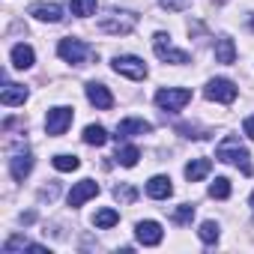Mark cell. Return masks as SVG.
<instances>
[{
  "mask_svg": "<svg viewBox=\"0 0 254 254\" xmlns=\"http://www.w3.org/2000/svg\"><path fill=\"white\" fill-rule=\"evenodd\" d=\"M215 159H218V162H227V165H236V168L242 171V177H251V156H248V150L239 144L236 135H227V138L215 147Z\"/></svg>",
  "mask_w": 254,
  "mask_h": 254,
  "instance_id": "1",
  "label": "cell"
},
{
  "mask_svg": "<svg viewBox=\"0 0 254 254\" xmlns=\"http://www.w3.org/2000/svg\"><path fill=\"white\" fill-rule=\"evenodd\" d=\"M138 27V15L129 9H111L99 18V30L108 36H129Z\"/></svg>",
  "mask_w": 254,
  "mask_h": 254,
  "instance_id": "2",
  "label": "cell"
},
{
  "mask_svg": "<svg viewBox=\"0 0 254 254\" xmlns=\"http://www.w3.org/2000/svg\"><path fill=\"white\" fill-rule=\"evenodd\" d=\"M189 102H191V90H186V87H162V90L156 93V105H159L162 111H168V114L183 111Z\"/></svg>",
  "mask_w": 254,
  "mask_h": 254,
  "instance_id": "3",
  "label": "cell"
},
{
  "mask_svg": "<svg viewBox=\"0 0 254 254\" xmlns=\"http://www.w3.org/2000/svg\"><path fill=\"white\" fill-rule=\"evenodd\" d=\"M57 54L66 60V63H75V66H81V63H87L90 57H93V48L87 45V42H81V39H60V45H57Z\"/></svg>",
  "mask_w": 254,
  "mask_h": 254,
  "instance_id": "4",
  "label": "cell"
},
{
  "mask_svg": "<svg viewBox=\"0 0 254 254\" xmlns=\"http://www.w3.org/2000/svg\"><path fill=\"white\" fill-rule=\"evenodd\" d=\"M153 48H156L159 60H165V63L186 66V63L191 60V57H189V51H177V48H174V42H171V36H168V33H156V36H153Z\"/></svg>",
  "mask_w": 254,
  "mask_h": 254,
  "instance_id": "5",
  "label": "cell"
},
{
  "mask_svg": "<svg viewBox=\"0 0 254 254\" xmlns=\"http://www.w3.org/2000/svg\"><path fill=\"white\" fill-rule=\"evenodd\" d=\"M72 120H75V111L72 108H51L48 111V117H45V132L51 135V138H60V135H66V129L72 126Z\"/></svg>",
  "mask_w": 254,
  "mask_h": 254,
  "instance_id": "6",
  "label": "cell"
},
{
  "mask_svg": "<svg viewBox=\"0 0 254 254\" xmlns=\"http://www.w3.org/2000/svg\"><path fill=\"white\" fill-rule=\"evenodd\" d=\"M114 72L132 78V81H144L147 78V63L132 57V54H120V57H114Z\"/></svg>",
  "mask_w": 254,
  "mask_h": 254,
  "instance_id": "7",
  "label": "cell"
},
{
  "mask_svg": "<svg viewBox=\"0 0 254 254\" xmlns=\"http://www.w3.org/2000/svg\"><path fill=\"white\" fill-rule=\"evenodd\" d=\"M203 93H206V99H209V102L230 105V102L236 99V93H239V90H236V84H233V81H227V78H212V81L206 84V90H203Z\"/></svg>",
  "mask_w": 254,
  "mask_h": 254,
  "instance_id": "8",
  "label": "cell"
},
{
  "mask_svg": "<svg viewBox=\"0 0 254 254\" xmlns=\"http://www.w3.org/2000/svg\"><path fill=\"white\" fill-rule=\"evenodd\" d=\"M30 171H33V153L27 147L12 150V156H9V174H12V180L15 183H24Z\"/></svg>",
  "mask_w": 254,
  "mask_h": 254,
  "instance_id": "9",
  "label": "cell"
},
{
  "mask_svg": "<svg viewBox=\"0 0 254 254\" xmlns=\"http://www.w3.org/2000/svg\"><path fill=\"white\" fill-rule=\"evenodd\" d=\"M99 194V183H93V180H81V183H75L72 186V191H69V206L75 209V206H84L90 197H96Z\"/></svg>",
  "mask_w": 254,
  "mask_h": 254,
  "instance_id": "10",
  "label": "cell"
},
{
  "mask_svg": "<svg viewBox=\"0 0 254 254\" xmlns=\"http://www.w3.org/2000/svg\"><path fill=\"white\" fill-rule=\"evenodd\" d=\"M135 236H138L141 245H150V248H153V245L162 242L165 233H162V224H159V221H138V224H135Z\"/></svg>",
  "mask_w": 254,
  "mask_h": 254,
  "instance_id": "11",
  "label": "cell"
},
{
  "mask_svg": "<svg viewBox=\"0 0 254 254\" xmlns=\"http://www.w3.org/2000/svg\"><path fill=\"white\" fill-rule=\"evenodd\" d=\"M87 99H90V105H96L99 111H111V108H114V96H111V90H108L105 84L90 81V84H87Z\"/></svg>",
  "mask_w": 254,
  "mask_h": 254,
  "instance_id": "12",
  "label": "cell"
},
{
  "mask_svg": "<svg viewBox=\"0 0 254 254\" xmlns=\"http://www.w3.org/2000/svg\"><path fill=\"white\" fill-rule=\"evenodd\" d=\"M150 132H153V126H150L147 120H135V117H129V120H120V126H117V138L150 135Z\"/></svg>",
  "mask_w": 254,
  "mask_h": 254,
  "instance_id": "13",
  "label": "cell"
},
{
  "mask_svg": "<svg viewBox=\"0 0 254 254\" xmlns=\"http://www.w3.org/2000/svg\"><path fill=\"white\" fill-rule=\"evenodd\" d=\"M30 15L39 18V21L57 24V21H63V6H57V3H33L30 6Z\"/></svg>",
  "mask_w": 254,
  "mask_h": 254,
  "instance_id": "14",
  "label": "cell"
},
{
  "mask_svg": "<svg viewBox=\"0 0 254 254\" xmlns=\"http://www.w3.org/2000/svg\"><path fill=\"white\" fill-rule=\"evenodd\" d=\"M147 194H150L153 200H168V197L174 194V186H171L168 177H153V180L147 183Z\"/></svg>",
  "mask_w": 254,
  "mask_h": 254,
  "instance_id": "15",
  "label": "cell"
},
{
  "mask_svg": "<svg viewBox=\"0 0 254 254\" xmlns=\"http://www.w3.org/2000/svg\"><path fill=\"white\" fill-rule=\"evenodd\" d=\"M0 102H3L6 108H12V105H24V102H27V87H21V84H6L3 93H0Z\"/></svg>",
  "mask_w": 254,
  "mask_h": 254,
  "instance_id": "16",
  "label": "cell"
},
{
  "mask_svg": "<svg viewBox=\"0 0 254 254\" xmlns=\"http://www.w3.org/2000/svg\"><path fill=\"white\" fill-rule=\"evenodd\" d=\"M215 63H224V66L236 63V45H233V39L221 36V39L215 42Z\"/></svg>",
  "mask_w": 254,
  "mask_h": 254,
  "instance_id": "17",
  "label": "cell"
},
{
  "mask_svg": "<svg viewBox=\"0 0 254 254\" xmlns=\"http://www.w3.org/2000/svg\"><path fill=\"white\" fill-rule=\"evenodd\" d=\"M177 135L191 138V141H206V138H212V132L203 129V126H197V123H180V126H177Z\"/></svg>",
  "mask_w": 254,
  "mask_h": 254,
  "instance_id": "18",
  "label": "cell"
},
{
  "mask_svg": "<svg viewBox=\"0 0 254 254\" xmlns=\"http://www.w3.org/2000/svg\"><path fill=\"white\" fill-rule=\"evenodd\" d=\"M209 168H212L209 159H194V162L186 165V180H189V183H197V180H203V177L209 174Z\"/></svg>",
  "mask_w": 254,
  "mask_h": 254,
  "instance_id": "19",
  "label": "cell"
},
{
  "mask_svg": "<svg viewBox=\"0 0 254 254\" xmlns=\"http://www.w3.org/2000/svg\"><path fill=\"white\" fill-rule=\"evenodd\" d=\"M12 66H15V69H30V66H33V48L24 45V42L15 45V48H12Z\"/></svg>",
  "mask_w": 254,
  "mask_h": 254,
  "instance_id": "20",
  "label": "cell"
},
{
  "mask_svg": "<svg viewBox=\"0 0 254 254\" xmlns=\"http://www.w3.org/2000/svg\"><path fill=\"white\" fill-rule=\"evenodd\" d=\"M117 165H123V168H135L138 165V159H141V150L138 147H132V144H126V147H120L117 150Z\"/></svg>",
  "mask_w": 254,
  "mask_h": 254,
  "instance_id": "21",
  "label": "cell"
},
{
  "mask_svg": "<svg viewBox=\"0 0 254 254\" xmlns=\"http://www.w3.org/2000/svg\"><path fill=\"white\" fill-rule=\"evenodd\" d=\"M105 141H108L105 126H87V129H84V144H90V147H105Z\"/></svg>",
  "mask_w": 254,
  "mask_h": 254,
  "instance_id": "22",
  "label": "cell"
},
{
  "mask_svg": "<svg viewBox=\"0 0 254 254\" xmlns=\"http://www.w3.org/2000/svg\"><path fill=\"white\" fill-rule=\"evenodd\" d=\"M120 221V212L117 209H99L96 215H93V224L99 227V230H108V227H114Z\"/></svg>",
  "mask_w": 254,
  "mask_h": 254,
  "instance_id": "23",
  "label": "cell"
},
{
  "mask_svg": "<svg viewBox=\"0 0 254 254\" xmlns=\"http://www.w3.org/2000/svg\"><path fill=\"white\" fill-rule=\"evenodd\" d=\"M51 165L57 168V171H63V174H69V171H78V156H69V153H60V156H54L51 159Z\"/></svg>",
  "mask_w": 254,
  "mask_h": 254,
  "instance_id": "24",
  "label": "cell"
},
{
  "mask_svg": "<svg viewBox=\"0 0 254 254\" xmlns=\"http://www.w3.org/2000/svg\"><path fill=\"white\" fill-rule=\"evenodd\" d=\"M114 197H117L120 203H135V200H138V189L129 186V183H120V186L114 189Z\"/></svg>",
  "mask_w": 254,
  "mask_h": 254,
  "instance_id": "25",
  "label": "cell"
},
{
  "mask_svg": "<svg viewBox=\"0 0 254 254\" xmlns=\"http://www.w3.org/2000/svg\"><path fill=\"white\" fill-rule=\"evenodd\" d=\"M209 197L227 200V197H230V180H227V177H215V183L209 186Z\"/></svg>",
  "mask_w": 254,
  "mask_h": 254,
  "instance_id": "26",
  "label": "cell"
},
{
  "mask_svg": "<svg viewBox=\"0 0 254 254\" xmlns=\"http://www.w3.org/2000/svg\"><path fill=\"white\" fill-rule=\"evenodd\" d=\"M191 218H194V206H191V203H180V206L171 212V221H174V224H191Z\"/></svg>",
  "mask_w": 254,
  "mask_h": 254,
  "instance_id": "27",
  "label": "cell"
},
{
  "mask_svg": "<svg viewBox=\"0 0 254 254\" xmlns=\"http://www.w3.org/2000/svg\"><path fill=\"white\" fill-rule=\"evenodd\" d=\"M197 236H200V242H206V245L218 242V224H215V221H203L200 230H197Z\"/></svg>",
  "mask_w": 254,
  "mask_h": 254,
  "instance_id": "28",
  "label": "cell"
},
{
  "mask_svg": "<svg viewBox=\"0 0 254 254\" xmlns=\"http://www.w3.org/2000/svg\"><path fill=\"white\" fill-rule=\"evenodd\" d=\"M96 12V0H72V15L78 18H87Z\"/></svg>",
  "mask_w": 254,
  "mask_h": 254,
  "instance_id": "29",
  "label": "cell"
},
{
  "mask_svg": "<svg viewBox=\"0 0 254 254\" xmlns=\"http://www.w3.org/2000/svg\"><path fill=\"white\" fill-rule=\"evenodd\" d=\"M30 245H33V242H27L24 236H9L6 245H3V254H12L15 248H30Z\"/></svg>",
  "mask_w": 254,
  "mask_h": 254,
  "instance_id": "30",
  "label": "cell"
},
{
  "mask_svg": "<svg viewBox=\"0 0 254 254\" xmlns=\"http://www.w3.org/2000/svg\"><path fill=\"white\" fill-rule=\"evenodd\" d=\"M159 3H162L168 12H183V9L191 6V0H159Z\"/></svg>",
  "mask_w": 254,
  "mask_h": 254,
  "instance_id": "31",
  "label": "cell"
},
{
  "mask_svg": "<svg viewBox=\"0 0 254 254\" xmlns=\"http://www.w3.org/2000/svg\"><path fill=\"white\" fill-rule=\"evenodd\" d=\"M242 129H245V135H248V138H254V114H251V117H245Z\"/></svg>",
  "mask_w": 254,
  "mask_h": 254,
  "instance_id": "32",
  "label": "cell"
},
{
  "mask_svg": "<svg viewBox=\"0 0 254 254\" xmlns=\"http://www.w3.org/2000/svg\"><path fill=\"white\" fill-rule=\"evenodd\" d=\"M251 30H254V18H251Z\"/></svg>",
  "mask_w": 254,
  "mask_h": 254,
  "instance_id": "33",
  "label": "cell"
}]
</instances>
